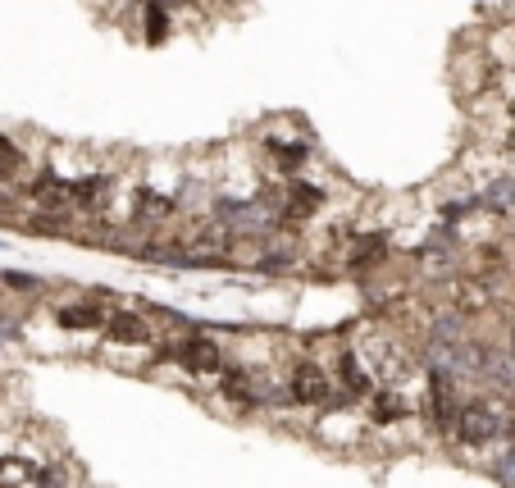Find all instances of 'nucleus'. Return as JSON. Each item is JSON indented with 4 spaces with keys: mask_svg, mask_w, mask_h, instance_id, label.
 <instances>
[{
    "mask_svg": "<svg viewBox=\"0 0 515 488\" xmlns=\"http://www.w3.org/2000/svg\"><path fill=\"white\" fill-rule=\"evenodd\" d=\"M283 393H288L297 406H320V411H338V406L347 402V393L338 388V379H333L329 370H320V365H310V361L292 365Z\"/></svg>",
    "mask_w": 515,
    "mask_h": 488,
    "instance_id": "f257e3e1",
    "label": "nucleus"
},
{
    "mask_svg": "<svg viewBox=\"0 0 515 488\" xmlns=\"http://www.w3.org/2000/svg\"><path fill=\"white\" fill-rule=\"evenodd\" d=\"M497 434H502V420H497V411H493L488 402H465V406H461L456 429H452L456 443H465V447H488Z\"/></svg>",
    "mask_w": 515,
    "mask_h": 488,
    "instance_id": "f03ea898",
    "label": "nucleus"
},
{
    "mask_svg": "<svg viewBox=\"0 0 515 488\" xmlns=\"http://www.w3.org/2000/svg\"><path fill=\"white\" fill-rule=\"evenodd\" d=\"M169 356H174V361L183 365L187 374H224L228 370L219 343H215V338H206V333H192V338H183V343H178Z\"/></svg>",
    "mask_w": 515,
    "mask_h": 488,
    "instance_id": "7ed1b4c3",
    "label": "nucleus"
},
{
    "mask_svg": "<svg viewBox=\"0 0 515 488\" xmlns=\"http://www.w3.org/2000/svg\"><path fill=\"white\" fill-rule=\"evenodd\" d=\"M461 397H456V388H452V379L447 374H438L429 384V397H424V420H429L438 434H452L456 429V416H461Z\"/></svg>",
    "mask_w": 515,
    "mask_h": 488,
    "instance_id": "20e7f679",
    "label": "nucleus"
},
{
    "mask_svg": "<svg viewBox=\"0 0 515 488\" xmlns=\"http://www.w3.org/2000/svg\"><path fill=\"white\" fill-rule=\"evenodd\" d=\"M219 393L237 406H269L274 402V388H269L265 379H256V370H233V365L219 374Z\"/></svg>",
    "mask_w": 515,
    "mask_h": 488,
    "instance_id": "39448f33",
    "label": "nucleus"
},
{
    "mask_svg": "<svg viewBox=\"0 0 515 488\" xmlns=\"http://www.w3.org/2000/svg\"><path fill=\"white\" fill-rule=\"evenodd\" d=\"M320 192L315 187H306V183H297V187H288V197H283V206H279V215H274V224L279 229H292V224H306L315 210H320Z\"/></svg>",
    "mask_w": 515,
    "mask_h": 488,
    "instance_id": "423d86ee",
    "label": "nucleus"
},
{
    "mask_svg": "<svg viewBox=\"0 0 515 488\" xmlns=\"http://www.w3.org/2000/svg\"><path fill=\"white\" fill-rule=\"evenodd\" d=\"M174 197H165V192H151V187H146V192H137L133 197V224L137 229H160V224H169V219H174Z\"/></svg>",
    "mask_w": 515,
    "mask_h": 488,
    "instance_id": "0eeeda50",
    "label": "nucleus"
},
{
    "mask_svg": "<svg viewBox=\"0 0 515 488\" xmlns=\"http://www.w3.org/2000/svg\"><path fill=\"white\" fill-rule=\"evenodd\" d=\"M333 379H338V388L347 397H374V393H379V388H374V374L361 365V356H351V352L338 356V370H333Z\"/></svg>",
    "mask_w": 515,
    "mask_h": 488,
    "instance_id": "6e6552de",
    "label": "nucleus"
},
{
    "mask_svg": "<svg viewBox=\"0 0 515 488\" xmlns=\"http://www.w3.org/2000/svg\"><path fill=\"white\" fill-rule=\"evenodd\" d=\"M265 160L279 174H297V169H306V160H310V151L297 142V137H265Z\"/></svg>",
    "mask_w": 515,
    "mask_h": 488,
    "instance_id": "1a4fd4ad",
    "label": "nucleus"
},
{
    "mask_svg": "<svg viewBox=\"0 0 515 488\" xmlns=\"http://www.w3.org/2000/svg\"><path fill=\"white\" fill-rule=\"evenodd\" d=\"M101 333H110V338H119V343H151L155 338L151 320L137 315V311H110V320H105Z\"/></svg>",
    "mask_w": 515,
    "mask_h": 488,
    "instance_id": "9d476101",
    "label": "nucleus"
},
{
    "mask_svg": "<svg viewBox=\"0 0 515 488\" xmlns=\"http://www.w3.org/2000/svg\"><path fill=\"white\" fill-rule=\"evenodd\" d=\"M55 320H60V329H105V320H110V306H101V302H73V306H60V311H55Z\"/></svg>",
    "mask_w": 515,
    "mask_h": 488,
    "instance_id": "9b49d317",
    "label": "nucleus"
},
{
    "mask_svg": "<svg viewBox=\"0 0 515 488\" xmlns=\"http://www.w3.org/2000/svg\"><path fill=\"white\" fill-rule=\"evenodd\" d=\"M347 260H351V270H379L383 260H388V238L383 233H365V238L351 242Z\"/></svg>",
    "mask_w": 515,
    "mask_h": 488,
    "instance_id": "f8f14e48",
    "label": "nucleus"
},
{
    "mask_svg": "<svg viewBox=\"0 0 515 488\" xmlns=\"http://www.w3.org/2000/svg\"><path fill=\"white\" fill-rule=\"evenodd\" d=\"M411 416V402L402 393H374L370 397V420L374 425H397V420Z\"/></svg>",
    "mask_w": 515,
    "mask_h": 488,
    "instance_id": "ddd939ff",
    "label": "nucleus"
},
{
    "mask_svg": "<svg viewBox=\"0 0 515 488\" xmlns=\"http://www.w3.org/2000/svg\"><path fill=\"white\" fill-rule=\"evenodd\" d=\"M484 306V288L479 283H461V311H479Z\"/></svg>",
    "mask_w": 515,
    "mask_h": 488,
    "instance_id": "4468645a",
    "label": "nucleus"
},
{
    "mask_svg": "<svg viewBox=\"0 0 515 488\" xmlns=\"http://www.w3.org/2000/svg\"><path fill=\"white\" fill-rule=\"evenodd\" d=\"M511 352H515V324H511Z\"/></svg>",
    "mask_w": 515,
    "mask_h": 488,
    "instance_id": "2eb2a0df",
    "label": "nucleus"
},
{
    "mask_svg": "<svg viewBox=\"0 0 515 488\" xmlns=\"http://www.w3.org/2000/svg\"><path fill=\"white\" fill-rule=\"evenodd\" d=\"M511 206H515V192H511Z\"/></svg>",
    "mask_w": 515,
    "mask_h": 488,
    "instance_id": "dca6fc26",
    "label": "nucleus"
}]
</instances>
